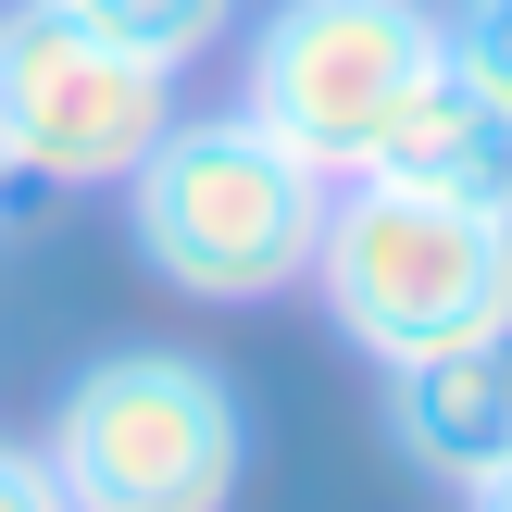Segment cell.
<instances>
[{"mask_svg": "<svg viewBox=\"0 0 512 512\" xmlns=\"http://www.w3.org/2000/svg\"><path fill=\"white\" fill-rule=\"evenodd\" d=\"M325 188L263 113H175L150 138V163L125 175V238L163 275L175 300H213V313H250V300H288L313 275L325 238Z\"/></svg>", "mask_w": 512, "mask_h": 512, "instance_id": "cell-1", "label": "cell"}, {"mask_svg": "<svg viewBox=\"0 0 512 512\" xmlns=\"http://www.w3.org/2000/svg\"><path fill=\"white\" fill-rule=\"evenodd\" d=\"M300 288L325 300L363 363H425L463 338H512V213L388 188V175H338L325 188V238Z\"/></svg>", "mask_w": 512, "mask_h": 512, "instance_id": "cell-2", "label": "cell"}, {"mask_svg": "<svg viewBox=\"0 0 512 512\" xmlns=\"http://www.w3.org/2000/svg\"><path fill=\"white\" fill-rule=\"evenodd\" d=\"M50 475L75 512H238L250 400L200 350H100L50 400Z\"/></svg>", "mask_w": 512, "mask_h": 512, "instance_id": "cell-3", "label": "cell"}, {"mask_svg": "<svg viewBox=\"0 0 512 512\" xmlns=\"http://www.w3.org/2000/svg\"><path fill=\"white\" fill-rule=\"evenodd\" d=\"M438 50H450L438 0H275L250 25L238 113H263L313 175H363L400 100L438 75Z\"/></svg>", "mask_w": 512, "mask_h": 512, "instance_id": "cell-4", "label": "cell"}, {"mask_svg": "<svg viewBox=\"0 0 512 512\" xmlns=\"http://www.w3.org/2000/svg\"><path fill=\"white\" fill-rule=\"evenodd\" d=\"M175 125V75L75 25L63 0H0V163L25 188H125Z\"/></svg>", "mask_w": 512, "mask_h": 512, "instance_id": "cell-5", "label": "cell"}, {"mask_svg": "<svg viewBox=\"0 0 512 512\" xmlns=\"http://www.w3.org/2000/svg\"><path fill=\"white\" fill-rule=\"evenodd\" d=\"M388 438L425 488L475 500L512 463V338H463L425 350V363H388Z\"/></svg>", "mask_w": 512, "mask_h": 512, "instance_id": "cell-6", "label": "cell"}, {"mask_svg": "<svg viewBox=\"0 0 512 512\" xmlns=\"http://www.w3.org/2000/svg\"><path fill=\"white\" fill-rule=\"evenodd\" d=\"M363 175L425 188V200H463V213H512V100H488V88L438 50V75L400 100V125L375 138Z\"/></svg>", "mask_w": 512, "mask_h": 512, "instance_id": "cell-7", "label": "cell"}, {"mask_svg": "<svg viewBox=\"0 0 512 512\" xmlns=\"http://www.w3.org/2000/svg\"><path fill=\"white\" fill-rule=\"evenodd\" d=\"M63 13H75V25H100L113 50H138V63L188 75V63H213V50L238 38L250 0H63Z\"/></svg>", "mask_w": 512, "mask_h": 512, "instance_id": "cell-8", "label": "cell"}, {"mask_svg": "<svg viewBox=\"0 0 512 512\" xmlns=\"http://www.w3.org/2000/svg\"><path fill=\"white\" fill-rule=\"evenodd\" d=\"M450 63L488 100H512V0H450Z\"/></svg>", "mask_w": 512, "mask_h": 512, "instance_id": "cell-9", "label": "cell"}, {"mask_svg": "<svg viewBox=\"0 0 512 512\" xmlns=\"http://www.w3.org/2000/svg\"><path fill=\"white\" fill-rule=\"evenodd\" d=\"M0 512H75V500H63V475H50V450L0 438Z\"/></svg>", "mask_w": 512, "mask_h": 512, "instance_id": "cell-10", "label": "cell"}, {"mask_svg": "<svg viewBox=\"0 0 512 512\" xmlns=\"http://www.w3.org/2000/svg\"><path fill=\"white\" fill-rule=\"evenodd\" d=\"M38 200H50V188H25V175H13V163H0V238H13V225H25V213H38Z\"/></svg>", "mask_w": 512, "mask_h": 512, "instance_id": "cell-11", "label": "cell"}, {"mask_svg": "<svg viewBox=\"0 0 512 512\" xmlns=\"http://www.w3.org/2000/svg\"><path fill=\"white\" fill-rule=\"evenodd\" d=\"M463 512H512V463H500V475H488V488H475Z\"/></svg>", "mask_w": 512, "mask_h": 512, "instance_id": "cell-12", "label": "cell"}]
</instances>
